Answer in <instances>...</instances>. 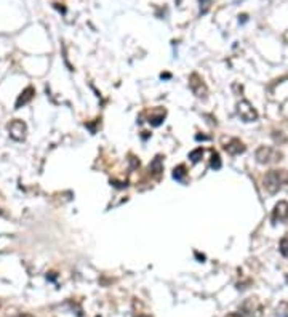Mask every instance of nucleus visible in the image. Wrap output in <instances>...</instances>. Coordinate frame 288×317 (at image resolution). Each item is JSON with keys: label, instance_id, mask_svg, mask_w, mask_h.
Here are the masks:
<instances>
[{"label": "nucleus", "instance_id": "obj_10", "mask_svg": "<svg viewBox=\"0 0 288 317\" xmlns=\"http://www.w3.org/2000/svg\"><path fill=\"white\" fill-rule=\"evenodd\" d=\"M149 172L155 176V178H159V176L162 175V172H163V164H162V157L160 155H157L154 161H152V164L149 165Z\"/></svg>", "mask_w": 288, "mask_h": 317}, {"label": "nucleus", "instance_id": "obj_17", "mask_svg": "<svg viewBox=\"0 0 288 317\" xmlns=\"http://www.w3.org/2000/svg\"><path fill=\"white\" fill-rule=\"evenodd\" d=\"M211 2H213V0H200V13L202 15H205L210 10Z\"/></svg>", "mask_w": 288, "mask_h": 317}, {"label": "nucleus", "instance_id": "obj_2", "mask_svg": "<svg viewBox=\"0 0 288 317\" xmlns=\"http://www.w3.org/2000/svg\"><path fill=\"white\" fill-rule=\"evenodd\" d=\"M256 161L263 165L269 164H275L278 161H282V152H278L277 149L269 147V146H261L256 151Z\"/></svg>", "mask_w": 288, "mask_h": 317}, {"label": "nucleus", "instance_id": "obj_5", "mask_svg": "<svg viewBox=\"0 0 288 317\" xmlns=\"http://www.w3.org/2000/svg\"><path fill=\"white\" fill-rule=\"evenodd\" d=\"M189 87H191L194 95L199 96V98H205L207 93H208L205 82L202 80V77L199 76V74H192V76L189 77Z\"/></svg>", "mask_w": 288, "mask_h": 317}, {"label": "nucleus", "instance_id": "obj_3", "mask_svg": "<svg viewBox=\"0 0 288 317\" xmlns=\"http://www.w3.org/2000/svg\"><path fill=\"white\" fill-rule=\"evenodd\" d=\"M237 114L239 117L244 120V122H255L258 119V113L256 109L252 106V102L247 101V99H242L237 104Z\"/></svg>", "mask_w": 288, "mask_h": 317}, {"label": "nucleus", "instance_id": "obj_7", "mask_svg": "<svg viewBox=\"0 0 288 317\" xmlns=\"http://www.w3.org/2000/svg\"><path fill=\"white\" fill-rule=\"evenodd\" d=\"M245 144L240 141L237 138H232L229 139L227 143H224V151L231 155H239V154H244L245 152Z\"/></svg>", "mask_w": 288, "mask_h": 317}, {"label": "nucleus", "instance_id": "obj_19", "mask_svg": "<svg viewBox=\"0 0 288 317\" xmlns=\"http://www.w3.org/2000/svg\"><path fill=\"white\" fill-rule=\"evenodd\" d=\"M160 77H162V79H170L171 76H170V74H168V72H165V74H162V76H160Z\"/></svg>", "mask_w": 288, "mask_h": 317}, {"label": "nucleus", "instance_id": "obj_15", "mask_svg": "<svg viewBox=\"0 0 288 317\" xmlns=\"http://www.w3.org/2000/svg\"><path fill=\"white\" fill-rule=\"evenodd\" d=\"M163 119H165V111H162V113H160L159 116H151V117H149V124H151L152 127H159V125L163 124Z\"/></svg>", "mask_w": 288, "mask_h": 317}, {"label": "nucleus", "instance_id": "obj_12", "mask_svg": "<svg viewBox=\"0 0 288 317\" xmlns=\"http://www.w3.org/2000/svg\"><path fill=\"white\" fill-rule=\"evenodd\" d=\"M202 157H203V147H197L189 152V159L192 164H199L202 161Z\"/></svg>", "mask_w": 288, "mask_h": 317}, {"label": "nucleus", "instance_id": "obj_1", "mask_svg": "<svg viewBox=\"0 0 288 317\" xmlns=\"http://www.w3.org/2000/svg\"><path fill=\"white\" fill-rule=\"evenodd\" d=\"M288 183L286 170H271L264 176V189L269 194H275L282 189V186Z\"/></svg>", "mask_w": 288, "mask_h": 317}, {"label": "nucleus", "instance_id": "obj_20", "mask_svg": "<svg viewBox=\"0 0 288 317\" xmlns=\"http://www.w3.org/2000/svg\"><path fill=\"white\" fill-rule=\"evenodd\" d=\"M196 256H197L200 261H203V259H205V256H203V255H200V253H197V251H196Z\"/></svg>", "mask_w": 288, "mask_h": 317}, {"label": "nucleus", "instance_id": "obj_13", "mask_svg": "<svg viewBox=\"0 0 288 317\" xmlns=\"http://www.w3.org/2000/svg\"><path fill=\"white\" fill-rule=\"evenodd\" d=\"M221 165H222V164H221V157H219V154L213 151V152H211L210 167H211L213 170H219V169H221Z\"/></svg>", "mask_w": 288, "mask_h": 317}, {"label": "nucleus", "instance_id": "obj_18", "mask_svg": "<svg viewBox=\"0 0 288 317\" xmlns=\"http://www.w3.org/2000/svg\"><path fill=\"white\" fill-rule=\"evenodd\" d=\"M226 317H244L242 314H239V312H231V314H227Z\"/></svg>", "mask_w": 288, "mask_h": 317}, {"label": "nucleus", "instance_id": "obj_8", "mask_svg": "<svg viewBox=\"0 0 288 317\" xmlns=\"http://www.w3.org/2000/svg\"><path fill=\"white\" fill-rule=\"evenodd\" d=\"M34 95H35L34 87H27L26 90H23V91L20 93V96H18V99H16V102H15V108H16V109H21L23 106L27 104V102H31V101H32Z\"/></svg>", "mask_w": 288, "mask_h": 317}, {"label": "nucleus", "instance_id": "obj_21", "mask_svg": "<svg viewBox=\"0 0 288 317\" xmlns=\"http://www.w3.org/2000/svg\"><path fill=\"white\" fill-rule=\"evenodd\" d=\"M16 317H34V315H31V314H20V315H16Z\"/></svg>", "mask_w": 288, "mask_h": 317}, {"label": "nucleus", "instance_id": "obj_16", "mask_svg": "<svg viewBox=\"0 0 288 317\" xmlns=\"http://www.w3.org/2000/svg\"><path fill=\"white\" fill-rule=\"evenodd\" d=\"M278 250H280V253L283 256H288V234L280 239V244H278Z\"/></svg>", "mask_w": 288, "mask_h": 317}, {"label": "nucleus", "instance_id": "obj_9", "mask_svg": "<svg viewBox=\"0 0 288 317\" xmlns=\"http://www.w3.org/2000/svg\"><path fill=\"white\" fill-rule=\"evenodd\" d=\"M242 309L248 315H259L261 314V304H259L256 298H248V300L242 304Z\"/></svg>", "mask_w": 288, "mask_h": 317}, {"label": "nucleus", "instance_id": "obj_4", "mask_svg": "<svg viewBox=\"0 0 288 317\" xmlns=\"http://www.w3.org/2000/svg\"><path fill=\"white\" fill-rule=\"evenodd\" d=\"M8 133H10V136L15 139V141H23L26 138V133H27V127L23 120L15 119L8 124Z\"/></svg>", "mask_w": 288, "mask_h": 317}, {"label": "nucleus", "instance_id": "obj_6", "mask_svg": "<svg viewBox=\"0 0 288 317\" xmlns=\"http://www.w3.org/2000/svg\"><path fill=\"white\" fill-rule=\"evenodd\" d=\"M286 220H288V202L282 200V202H278L272 210V225L283 223Z\"/></svg>", "mask_w": 288, "mask_h": 317}, {"label": "nucleus", "instance_id": "obj_11", "mask_svg": "<svg viewBox=\"0 0 288 317\" xmlns=\"http://www.w3.org/2000/svg\"><path fill=\"white\" fill-rule=\"evenodd\" d=\"M186 175H188V172H186V167H184V165H178V167H175V170H173V178H175L176 181L184 183V180H186Z\"/></svg>", "mask_w": 288, "mask_h": 317}, {"label": "nucleus", "instance_id": "obj_14", "mask_svg": "<svg viewBox=\"0 0 288 317\" xmlns=\"http://www.w3.org/2000/svg\"><path fill=\"white\" fill-rule=\"evenodd\" d=\"M275 317H288V301H282L277 306Z\"/></svg>", "mask_w": 288, "mask_h": 317}]
</instances>
